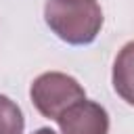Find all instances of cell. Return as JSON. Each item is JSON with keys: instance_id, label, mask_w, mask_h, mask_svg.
Listing matches in <instances>:
<instances>
[{"instance_id": "277c9868", "label": "cell", "mask_w": 134, "mask_h": 134, "mask_svg": "<svg viewBox=\"0 0 134 134\" xmlns=\"http://www.w3.org/2000/svg\"><path fill=\"white\" fill-rule=\"evenodd\" d=\"M113 88L128 105H134V42H128L115 59Z\"/></svg>"}, {"instance_id": "8992f818", "label": "cell", "mask_w": 134, "mask_h": 134, "mask_svg": "<svg viewBox=\"0 0 134 134\" xmlns=\"http://www.w3.org/2000/svg\"><path fill=\"white\" fill-rule=\"evenodd\" d=\"M34 134H57L54 130H50V128H40V130H36Z\"/></svg>"}, {"instance_id": "5b68a950", "label": "cell", "mask_w": 134, "mask_h": 134, "mask_svg": "<svg viewBox=\"0 0 134 134\" xmlns=\"http://www.w3.org/2000/svg\"><path fill=\"white\" fill-rule=\"evenodd\" d=\"M0 134H23V113L4 94H0Z\"/></svg>"}, {"instance_id": "3957f363", "label": "cell", "mask_w": 134, "mask_h": 134, "mask_svg": "<svg viewBox=\"0 0 134 134\" xmlns=\"http://www.w3.org/2000/svg\"><path fill=\"white\" fill-rule=\"evenodd\" d=\"M57 121L63 134H107L109 130L107 111L86 98L69 107Z\"/></svg>"}, {"instance_id": "6da1fadb", "label": "cell", "mask_w": 134, "mask_h": 134, "mask_svg": "<svg viewBox=\"0 0 134 134\" xmlns=\"http://www.w3.org/2000/svg\"><path fill=\"white\" fill-rule=\"evenodd\" d=\"M44 19L67 44H90L103 25V10L96 0H46Z\"/></svg>"}, {"instance_id": "7a4b0ae2", "label": "cell", "mask_w": 134, "mask_h": 134, "mask_svg": "<svg viewBox=\"0 0 134 134\" xmlns=\"http://www.w3.org/2000/svg\"><path fill=\"white\" fill-rule=\"evenodd\" d=\"M29 94H31L36 109L48 119H59L69 107L86 98L84 88L73 77L59 73V71L42 73L31 84Z\"/></svg>"}]
</instances>
